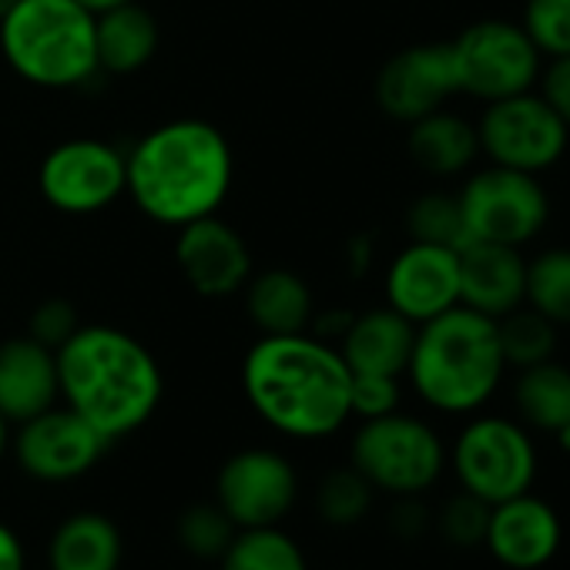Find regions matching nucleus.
<instances>
[{
	"instance_id": "obj_1",
	"label": "nucleus",
	"mask_w": 570,
	"mask_h": 570,
	"mask_svg": "<svg viewBox=\"0 0 570 570\" xmlns=\"http://www.w3.org/2000/svg\"><path fill=\"white\" fill-rule=\"evenodd\" d=\"M353 370L336 343L316 333L258 336L242 356V393L278 436L323 443L353 420Z\"/></svg>"
},
{
	"instance_id": "obj_2",
	"label": "nucleus",
	"mask_w": 570,
	"mask_h": 570,
	"mask_svg": "<svg viewBox=\"0 0 570 570\" xmlns=\"http://www.w3.org/2000/svg\"><path fill=\"white\" fill-rule=\"evenodd\" d=\"M128 161L125 195L135 208L161 225L181 228L218 215L235 181V155L225 131L205 118H171L145 131Z\"/></svg>"
},
{
	"instance_id": "obj_3",
	"label": "nucleus",
	"mask_w": 570,
	"mask_h": 570,
	"mask_svg": "<svg viewBox=\"0 0 570 570\" xmlns=\"http://www.w3.org/2000/svg\"><path fill=\"white\" fill-rule=\"evenodd\" d=\"M58 386L61 403L108 443L145 430L165 400L158 356L138 336L108 323H81L58 350Z\"/></svg>"
},
{
	"instance_id": "obj_4",
	"label": "nucleus",
	"mask_w": 570,
	"mask_h": 570,
	"mask_svg": "<svg viewBox=\"0 0 570 570\" xmlns=\"http://www.w3.org/2000/svg\"><path fill=\"white\" fill-rule=\"evenodd\" d=\"M507 360L497 336V320L466 306L416 326L406 380L423 406L443 416H473L500 390Z\"/></svg>"
},
{
	"instance_id": "obj_5",
	"label": "nucleus",
	"mask_w": 570,
	"mask_h": 570,
	"mask_svg": "<svg viewBox=\"0 0 570 570\" xmlns=\"http://www.w3.org/2000/svg\"><path fill=\"white\" fill-rule=\"evenodd\" d=\"M95 21L78 0H14L0 18V55L35 88H81L98 75Z\"/></svg>"
},
{
	"instance_id": "obj_6",
	"label": "nucleus",
	"mask_w": 570,
	"mask_h": 570,
	"mask_svg": "<svg viewBox=\"0 0 570 570\" xmlns=\"http://www.w3.org/2000/svg\"><path fill=\"white\" fill-rule=\"evenodd\" d=\"M350 463L383 497H426L446 473V443L433 423L396 410L360 420L350 436Z\"/></svg>"
},
{
	"instance_id": "obj_7",
	"label": "nucleus",
	"mask_w": 570,
	"mask_h": 570,
	"mask_svg": "<svg viewBox=\"0 0 570 570\" xmlns=\"http://www.w3.org/2000/svg\"><path fill=\"white\" fill-rule=\"evenodd\" d=\"M446 470L453 473L460 490L493 507L533 490L540 453L533 433L520 420L473 413L446 446Z\"/></svg>"
},
{
	"instance_id": "obj_8",
	"label": "nucleus",
	"mask_w": 570,
	"mask_h": 570,
	"mask_svg": "<svg viewBox=\"0 0 570 570\" xmlns=\"http://www.w3.org/2000/svg\"><path fill=\"white\" fill-rule=\"evenodd\" d=\"M456 95L483 105L537 88L543 55L523 24L476 21L450 41Z\"/></svg>"
},
{
	"instance_id": "obj_9",
	"label": "nucleus",
	"mask_w": 570,
	"mask_h": 570,
	"mask_svg": "<svg viewBox=\"0 0 570 570\" xmlns=\"http://www.w3.org/2000/svg\"><path fill=\"white\" fill-rule=\"evenodd\" d=\"M466 245L497 242V245H527L550 222V198L540 185V175L513 171L503 165H487L473 171L456 191Z\"/></svg>"
},
{
	"instance_id": "obj_10",
	"label": "nucleus",
	"mask_w": 570,
	"mask_h": 570,
	"mask_svg": "<svg viewBox=\"0 0 570 570\" xmlns=\"http://www.w3.org/2000/svg\"><path fill=\"white\" fill-rule=\"evenodd\" d=\"M299 466L275 446H242L228 453L212 483V500L238 530L285 523L299 507Z\"/></svg>"
},
{
	"instance_id": "obj_11",
	"label": "nucleus",
	"mask_w": 570,
	"mask_h": 570,
	"mask_svg": "<svg viewBox=\"0 0 570 570\" xmlns=\"http://www.w3.org/2000/svg\"><path fill=\"white\" fill-rule=\"evenodd\" d=\"M476 138L480 155H487L490 165L543 175L563 158L570 145V128L543 101L540 91H523L490 101L476 121Z\"/></svg>"
},
{
	"instance_id": "obj_12",
	"label": "nucleus",
	"mask_w": 570,
	"mask_h": 570,
	"mask_svg": "<svg viewBox=\"0 0 570 570\" xmlns=\"http://www.w3.org/2000/svg\"><path fill=\"white\" fill-rule=\"evenodd\" d=\"M125 151L105 138H68L38 168V191L61 215H98L125 198Z\"/></svg>"
},
{
	"instance_id": "obj_13",
	"label": "nucleus",
	"mask_w": 570,
	"mask_h": 570,
	"mask_svg": "<svg viewBox=\"0 0 570 570\" xmlns=\"http://www.w3.org/2000/svg\"><path fill=\"white\" fill-rule=\"evenodd\" d=\"M108 440L65 403L14 426L11 456L18 470L45 487L85 480L108 453Z\"/></svg>"
},
{
	"instance_id": "obj_14",
	"label": "nucleus",
	"mask_w": 570,
	"mask_h": 570,
	"mask_svg": "<svg viewBox=\"0 0 570 570\" xmlns=\"http://www.w3.org/2000/svg\"><path fill=\"white\" fill-rule=\"evenodd\" d=\"M386 306L423 326L460 306V248L413 242L403 245L383 275Z\"/></svg>"
},
{
	"instance_id": "obj_15",
	"label": "nucleus",
	"mask_w": 570,
	"mask_h": 570,
	"mask_svg": "<svg viewBox=\"0 0 570 570\" xmlns=\"http://www.w3.org/2000/svg\"><path fill=\"white\" fill-rule=\"evenodd\" d=\"M175 265L185 285L202 299H228L245 289L252 268L248 242L218 215L178 228Z\"/></svg>"
},
{
	"instance_id": "obj_16",
	"label": "nucleus",
	"mask_w": 570,
	"mask_h": 570,
	"mask_svg": "<svg viewBox=\"0 0 570 570\" xmlns=\"http://www.w3.org/2000/svg\"><path fill=\"white\" fill-rule=\"evenodd\" d=\"M563 547V520L557 507L533 490L490 507L483 550L503 570H543Z\"/></svg>"
},
{
	"instance_id": "obj_17",
	"label": "nucleus",
	"mask_w": 570,
	"mask_h": 570,
	"mask_svg": "<svg viewBox=\"0 0 570 570\" xmlns=\"http://www.w3.org/2000/svg\"><path fill=\"white\" fill-rule=\"evenodd\" d=\"M456 95L450 45H413L393 55L376 78V105L393 121L413 125Z\"/></svg>"
},
{
	"instance_id": "obj_18",
	"label": "nucleus",
	"mask_w": 570,
	"mask_h": 570,
	"mask_svg": "<svg viewBox=\"0 0 570 570\" xmlns=\"http://www.w3.org/2000/svg\"><path fill=\"white\" fill-rule=\"evenodd\" d=\"M527 299V258L517 245L470 242L460 248V306L500 320Z\"/></svg>"
},
{
	"instance_id": "obj_19",
	"label": "nucleus",
	"mask_w": 570,
	"mask_h": 570,
	"mask_svg": "<svg viewBox=\"0 0 570 570\" xmlns=\"http://www.w3.org/2000/svg\"><path fill=\"white\" fill-rule=\"evenodd\" d=\"M58 403V353L41 346L28 333L0 343V413L11 420V426Z\"/></svg>"
},
{
	"instance_id": "obj_20",
	"label": "nucleus",
	"mask_w": 570,
	"mask_h": 570,
	"mask_svg": "<svg viewBox=\"0 0 570 570\" xmlns=\"http://www.w3.org/2000/svg\"><path fill=\"white\" fill-rule=\"evenodd\" d=\"M413 343H416V326L403 320L396 309L383 306L353 316L336 346L353 373H380V376L403 380Z\"/></svg>"
},
{
	"instance_id": "obj_21",
	"label": "nucleus",
	"mask_w": 570,
	"mask_h": 570,
	"mask_svg": "<svg viewBox=\"0 0 570 570\" xmlns=\"http://www.w3.org/2000/svg\"><path fill=\"white\" fill-rule=\"evenodd\" d=\"M48 570H121L125 533L101 510H75L61 517L45 543Z\"/></svg>"
},
{
	"instance_id": "obj_22",
	"label": "nucleus",
	"mask_w": 570,
	"mask_h": 570,
	"mask_svg": "<svg viewBox=\"0 0 570 570\" xmlns=\"http://www.w3.org/2000/svg\"><path fill=\"white\" fill-rule=\"evenodd\" d=\"M245 313L258 336L306 333L316 320L309 282L293 268H262L245 282Z\"/></svg>"
},
{
	"instance_id": "obj_23",
	"label": "nucleus",
	"mask_w": 570,
	"mask_h": 570,
	"mask_svg": "<svg viewBox=\"0 0 570 570\" xmlns=\"http://www.w3.org/2000/svg\"><path fill=\"white\" fill-rule=\"evenodd\" d=\"M161 45V28L148 8L138 0L125 8H115L95 21V48H98V71L105 75H138L151 65Z\"/></svg>"
},
{
	"instance_id": "obj_24",
	"label": "nucleus",
	"mask_w": 570,
	"mask_h": 570,
	"mask_svg": "<svg viewBox=\"0 0 570 570\" xmlns=\"http://www.w3.org/2000/svg\"><path fill=\"white\" fill-rule=\"evenodd\" d=\"M406 148H410V158L426 175L453 178V175H463L473 168V161L480 155V138H476L473 121L440 108L410 125Z\"/></svg>"
},
{
	"instance_id": "obj_25",
	"label": "nucleus",
	"mask_w": 570,
	"mask_h": 570,
	"mask_svg": "<svg viewBox=\"0 0 570 570\" xmlns=\"http://www.w3.org/2000/svg\"><path fill=\"white\" fill-rule=\"evenodd\" d=\"M513 410L530 433H560L570 426V366L547 360L517 370Z\"/></svg>"
},
{
	"instance_id": "obj_26",
	"label": "nucleus",
	"mask_w": 570,
	"mask_h": 570,
	"mask_svg": "<svg viewBox=\"0 0 570 570\" xmlns=\"http://www.w3.org/2000/svg\"><path fill=\"white\" fill-rule=\"evenodd\" d=\"M215 567L218 570H313L303 540L282 523L235 530L228 550L218 557Z\"/></svg>"
},
{
	"instance_id": "obj_27",
	"label": "nucleus",
	"mask_w": 570,
	"mask_h": 570,
	"mask_svg": "<svg viewBox=\"0 0 570 570\" xmlns=\"http://www.w3.org/2000/svg\"><path fill=\"white\" fill-rule=\"evenodd\" d=\"M373 483L346 460L333 470H326L313 487V513L330 530H356L363 520H370L376 507Z\"/></svg>"
},
{
	"instance_id": "obj_28",
	"label": "nucleus",
	"mask_w": 570,
	"mask_h": 570,
	"mask_svg": "<svg viewBox=\"0 0 570 570\" xmlns=\"http://www.w3.org/2000/svg\"><path fill=\"white\" fill-rule=\"evenodd\" d=\"M557 323H550L543 313L530 309L527 303L517 306L513 313L500 316L497 320V336H500V350H503V360H507V370H527V366H537V363H547L553 360L557 353Z\"/></svg>"
},
{
	"instance_id": "obj_29",
	"label": "nucleus",
	"mask_w": 570,
	"mask_h": 570,
	"mask_svg": "<svg viewBox=\"0 0 570 570\" xmlns=\"http://www.w3.org/2000/svg\"><path fill=\"white\" fill-rule=\"evenodd\" d=\"M557 326H570V248H543L527 262V299Z\"/></svg>"
},
{
	"instance_id": "obj_30",
	"label": "nucleus",
	"mask_w": 570,
	"mask_h": 570,
	"mask_svg": "<svg viewBox=\"0 0 570 570\" xmlns=\"http://www.w3.org/2000/svg\"><path fill=\"white\" fill-rule=\"evenodd\" d=\"M235 530L238 527L225 517V510L215 500L191 503L175 520V543L185 557H191L198 563H218V557L228 550Z\"/></svg>"
},
{
	"instance_id": "obj_31",
	"label": "nucleus",
	"mask_w": 570,
	"mask_h": 570,
	"mask_svg": "<svg viewBox=\"0 0 570 570\" xmlns=\"http://www.w3.org/2000/svg\"><path fill=\"white\" fill-rule=\"evenodd\" d=\"M406 228H410L413 242L450 245V248H463L466 245V228H463L460 202H456V195H446V191L420 195L410 205V212H406Z\"/></svg>"
},
{
	"instance_id": "obj_32",
	"label": "nucleus",
	"mask_w": 570,
	"mask_h": 570,
	"mask_svg": "<svg viewBox=\"0 0 570 570\" xmlns=\"http://www.w3.org/2000/svg\"><path fill=\"white\" fill-rule=\"evenodd\" d=\"M487 523H490V503L473 497V493H466V490H460V487L433 510V530L453 550H476V547H483Z\"/></svg>"
},
{
	"instance_id": "obj_33",
	"label": "nucleus",
	"mask_w": 570,
	"mask_h": 570,
	"mask_svg": "<svg viewBox=\"0 0 570 570\" xmlns=\"http://www.w3.org/2000/svg\"><path fill=\"white\" fill-rule=\"evenodd\" d=\"M520 24L533 38L540 55H570V0H527Z\"/></svg>"
},
{
	"instance_id": "obj_34",
	"label": "nucleus",
	"mask_w": 570,
	"mask_h": 570,
	"mask_svg": "<svg viewBox=\"0 0 570 570\" xmlns=\"http://www.w3.org/2000/svg\"><path fill=\"white\" fill-rule=\"evenodd\" d=\"M353 420H376L403 406V380L380 373H353Z\"/></svg>"
},
{
	"instance_id": "obj_35",
	"label": "nucleus",
	"mask_w": 570,
	"mask_h": 570,
	"mask_svg": "<svg viewBox=\"0 0 570 570\" xmlns=\"http://www.w3.org/2000/svg\"><path fill=\"white\" fill-rule=\"evenodd\" d=\"M81 330V316L68 299H45L41 306H35V313L28 316V336L38 340L48 350H61L75 333Z\"/></svg>"
},
{
	"instance_id": "obj_36",
	"label": "nucleus",
	"mask_w": 570,
	"mask_h": 570,
	"mask_svg": "<svg viewBox=\"0 0 570 570\" xmlns=\"http://www.w3.org/2000/svg\"><path fill=\"white\" fill-rule=\"evenodd\" d=\"M386 530L400 543H416L433 530V510L423 497H393L386 510Z\"/></svg>"
},
{
	"instance_id": "obj_37",
	"label": "nucleus",
	"mask_w": 570,
	"mask_h": 570,
	"mask_svg": "<svg viewBox=\"0 0 570 570\" xmlns=\"http://www.w3.org/2000/svg\"><path fill=\"white\" fill-rule=\"evenodd\" d=\"M537 91L543 95V101H547V105L563 118V125L570 128V55L550 58V65L540 68Z\"/></svg>"
},
{
	"instance_id": "obj_38",
	"label": "nucleus",
	"mask_w": 570,
	"mask_h": 570,
	"mask_svg": "<svg viewBox=\"0 0 570 570\" xmlns=\"http://www.w3.org/2000/svg\"><path fill=\"white\" fill-rule=\"evenodd\" d=\"M0 570H31L28 543L8 520H0Z\"/></svg>"
},
{
	"instance_id": "obj_39",
	"label": "nucleus",
	"mask_w": 570,
	"mask_h": 570,
	"mask_svg": "<svg viewBox=\"0 0 570 570\" xmlns=\"http://www.w3.org/2000/svg\"><path fill=\"white\" fill-rule=\"evenodd\" d=\"M78 4H81L85 11H91L95 18H101V14H108V11H115V8L131 4V0H78Z\"/></svg>"
},
{
	"instance_id": "obj_40",
	"label": "nucleus",
	"mask_w": 570,
	"mask_h": 570,
	"mask_svg": "<svg viewBox=\"0 0 570 570\" xmlns=\"http://www.w3.org/2000/svg\"><path fill=\"white\" fill-rule=\"evenodd\" d=\"M11 436H14V426L4 413H0V463L11 456Z\"/></svg>"
},
{
	"instance_id": "obj_41",
	"label": "nucleus",
	"mask_w": 570,
	"mask_h": 570,
	"mask_svg": "<svg viewBox=\"0 0 570 570\" xmlns=\"http://www.w3.org/2000/svg\"><path fill=\"white\" fill-rule=\"evenodd\" d=\"M11 4H14V0H0V18H4V14L11 11Z\"/></svg>"
},
{
	"instance_id": "obj_42",
	"label": "nucleus",
	"mask_w": 570,
	"mask_h": 570,
	"mask_svg": "<svg viewBox=\"0 0 570 570\" xmlns=\"http://www.w3.org/2000/svg\"><path fill=\"white\" fill-rule=\"evenodd\" d=\"M340 570H346V567H340Z\"/></svg>"
}]
</instances>
